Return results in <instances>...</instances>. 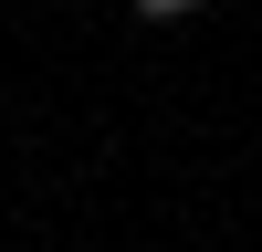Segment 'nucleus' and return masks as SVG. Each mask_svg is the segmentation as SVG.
Listing matches in <instances>:
<instances>
[{
    "label": "nucleus",
    "mask_w": 262,
    "mask_h": 252,
    "mask_svg": "<svg viewBox=\"0 0 262 252\" xmlns=\"http://www.w3.org/2000/svg\"><path fill=\"white\" fill-rule=\"evenodd\" d=\"M200 0H137V21H189Z\"/></svg>",
    "instance_id": "1"
}]
</instances>
